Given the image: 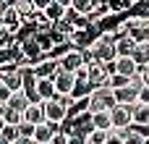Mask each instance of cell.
Here are the masks:
<instances>
[{
	"label": "cell",
	"instance_id": "obj_1",
	"mask_svg": "<svg viewBox=\"0 0 149 144\" xmlns=\"http://www.w3.org/2000/svg\"><path fill=\"white\" fill-rule=\"evenodd\" d=\"M84 50H89V55H92V60H97V63H113L115 58H118V52H115V37L113 34H97L92 42H89V47H84Z\"/></svg>",
	"mask_w": 149,
	"mask_h": 144
},
{
	"label": "cell",
	"instance_id": "obj_2",
	"mask_svg": "<svg viewBox=\"0 0 149 144\" xmlns=\"http://www.w3.org/2000/svg\"><path fill=\"white\" fill-rule=\"evenodd\" d=\"M73 97H60L55 94L52 100H45L42 102V110H45V121H52V123H63L68 118V108H71Z\"/></svg>",
	"mask_w": 149,
	"mask_h": 144
},
{
	"label": "cell",
	"instance_id": "obj_3",
	"mask_svg": "<svg viewBox=\"0 0 149 144\" xmlns=\"http://www.w3.org/2000/svg\"><path fill=\"white\" fill-rule=\"evenodd\" d=\"M115 105V97H113V89L105 84V87H94L89 94H86V110L89 113H100V110H110Z\"/></svg>",
	"mask_w": 149,
	"mask_h": 144
},
{
	"label": "cell",
	"instance_id": "obj_4",
	"mask_svg": "<svg viewBox=\"0 0 149 144\" xmlns=\"http://www.w3.org/2000/svg\"><path fill=\"white\" fill-rule=\"evenodd\" d=\"M55 58H58V66H60L63 71H71V73H76L81 66H86V60H84V50L71 47V45H63V52L55 55Z\"/></svg>",
	"mask_w": 149,
	"mask_h": 144
},
{
	"label": "cell",
	"instance_id": "obj_5",
	"mask_svg": "<svg viewBox=\"0 0 149 144\" xmlns=\"http://www.w3.org/2000/svg\"><path fill=\"white\" fill-rule=\"evenodd\" d=\"M60 66H58V58L55 55H45L42 60H37L34 66H31V76L34 79H52V73L58 71Z\"/></svg>",
	"mask_w": 149,
	"mask_h": 144
},
{
	"label": "cell",
	"instance_id": "obj_6",
	"mask_svg": "<svg viewBox=\"0 0 149 144\" xmlns=\"http://www.w3.org/2000/svg\"><path fill=\"white\" fill-rule=\"evenodd\" d=\"M73 81H76V76H73L71 71H63V68H58V71L52 73V84H55V94H60V97H71V89H73Z\"/></svg>",
	"mask_w": 149,
	"mask_h": 144
},
{
	"label": "cell",
	"instance_id": "obj_7",
	"mask_svg": "<svg viewBox=\"0 0 149 144\" xmlns=\"http://www.w3.org/2000/svg\"><path fill=\"white\" fill-rule=\"evenodd\" d=\"M110 121H113V129H131L134 126V118H131V108L128 105H113L110 108Z\"/></svg>",
	"mask_w": 149,
	"mask_h": 144
},
{
	"label": "cell",
	"instance_id": "obj_8",
	"mask_svg": "<svg viewBox=\"0 0 149 144\" xmlns=\"http://www.w3.org/2000/svg\"><path fill=\"white\" fill-rule=\"evenodd\" d=\"M139 89H141V87H134V84L128 81L126 87L113 89V97H115V102H118V105H128V108H134V105L139 102Z\"/></svg>",
	"mask_w": 149,
	"mask_h": 144
},
{
	"label": "cell",
	"instance_id": "obj_9",
	"mask_svg": "<svg viewBox=\"0 0 149 144\" xmlns=\"http://www.w3.org/2000/svg\"><path fill=\"white\" fill-rule=\"evenodd\" d=\"M0 26H3V29H8V31L16 37V34H18V29L24 26V18L18 16V10H16L13 5H8V8L0 13Z\"/></svg>",
	"mask_w": 149,
	"mask_h": 144
},
{
	"label": "cell",
	"instance_id": "obj_10",
	"mask_svg": "<svg viewBox=\"0 0 149 144\" xmlns=\"http://www.w3.org/2000/svg\"><path fill=\"white\" fill-rule=\"evenodd\" d=\"M113 71L115 73H123V76H136L139 73V63L134 60V55H118L115 60H113Z\"/></svg>",
	"mask_w": 149,
	"mask_h": 144
},
{
	"label": "cell",
	"instance_id": "obj_11",
	"mask_svg": "<svg viewBox=\"0 0 149 144\" xmlns=\"http://www.w3.org/2000/svg\"><path fill=\"white\" fill-rule=\"evenodd\" d=\"M31 89H34V94H37V100H39V102H45V100H52V97H55V84H52V79H34Z\"/></svg>",
	"mask_w": 149,
	"mask_h": 144
},
{
	"label": "cell",
	"instance_id": "obj_12",
	"mask_svg": "<svg viewBox=\"0 0 149 144\" xmlns=\"http://www.w3.org/2000/svg\"><path fill=\"white\" fill-rule=\"evenodd\" d=\"M134 50H136V39L131 37V34H115V52L118 55H134Z\"/></svg>",
	"mask_w": 149,
	"mask_h": 144
},
{
	"label": "cell",
	"instance_id": "obj_13",
	"mask_svg": "<svg viewBox=\"0 0 149 144\" xmlns=\"http://www.w3.org/2000/svg\"><path fill=\"white\" fill-rule=\"evenodd\" d=\"M131 118H134V126L136 129H149V105L136 102L131 108Z\"/></svg>",
	"mask_w": 149,
	"mask_h": 144
},
{
	"label": "cell",
	"instance_id": "obj_14",
	"mask_svg": "<svg viewBox=\"0 0 149 144\" xmlns=\"http://www.w3.org/2000/svg\"><path fill=\"white\" fill-rule=\"evenodd\" d=\"M21 118L24 121H29V123H42L45 121V110H42V102H29L26 108H24V113H21Z\"/></svg>",
	"mask_w": 149,
	"mask_h": 144
},
{
	"label": "cell",
	"instance_id": "obj_15",
	"mask_svg": "<svg viewBox=\"0 0 149 144\" xmlns=\"http://www.w3.org/2000/svg\"><path fill=\"white\" fill-rule=\"evenodd\" d=\"M13 8H16V10H18V16L24 18V24H31V21L37 18V13H39V10L34 8V3H31V0H16V5H13Z\"/></svg>",
	"mask_w": 149,
	"mask_h": 144
},
{
	"label": "cell",
	"instance_id": "obj_16",
	"mask_svg": "<svg viewBox=\"0 0 149 144\" xmlns=\"http://www.w3.org/2000/svg\"><path fill=\"white\" fill-rule=\"evenodd\" d=\"M10 110H18V113H24V108L29 105V97H26V92L24 89H18V92H10V97H8V102H5Z\"/></svg>",
	"mask_w": 149,
	"mask_h": 144
},
{
	"label": "cell",
	"instance_id": "obj_17",
	"mask_svg": "<svg viewBox=\"0 0 149 144\" xmlns=\"http://www.w3.org/2000/svg\"><path fill=\"white\" fill-rule=\"evenodd\" d=\"M92 129H100V131H110V129H113V121H110V110H100V113H92Z\"/></svg>",
	"mask_w": 149,
	"mask_h": 144
},
{
	"label": "cell",
	"instance_id": "obj_18",
	"mask_svg": "<svg viewBox=\"0 0 149 144\" xmlns=\"http://www.w3.org/2000/svg\"><path fill=\"white\" fill-rule=\"evenodd\" d=\"M97 3H100V0H71V8H73L76 13H81V16H89Z\"/></svg>",
	"mask_w": 149,
	"mask_h": 144
},
{
	"label": "cell",
	"instance_id": "obj_19",
	"mask_svg": "<svg viewBox=\"0 0 149 144\" xmlns=\"http://www.w3.org/2000/svg\"><path fill=\"white\" fill-rule=\"evenodd\" d=\"M147 142V136L136 129V126H131V129H126V136H123V144H144Z\"/></svg>",
	"mask_w": 149,
	"mask_h": 144
},
{
	"label": "cell",
	"instance_id": "obj_20",
	"mask_svg": "<svg viewBox=\"0 0 149 144\" xmlns=\"http://www.w3.org/2000/svg\"><path fill=\"white\" fill-rule=\"evenodd\" d=\"M63 10H65V8H63V5H58V3L52 0V3H50V5H47V8L42 10V13H45V16L50 18V21H58V18H63Z\"/></svg>",
	"mask_w": 149,
	"mask_h": 144
},
{
	"label": "cell",
	"instance_id": "obj_21",
	"mask_svg": "<svg viewBox=\"0 0 149 144\" xmlns=\"http://www.w3.org/2000/svg\"><path fill=\"white\" fill-rule=\"evenodd\" d=\"M123 136H126V129H110L105 134V144H123Z\"/></svg>",
	"mask_w": 149,
	"mask_h": 144
},
{
	"label": "cell",
	"instance_id": "obj_22",
	"mask_svg": "<svg viewBox=\"0 0 149 144\" xmlns=\"http://www.w3.org/2000/svg\"><path fill=\"white\" fill-rule=\"evenodd\" d=\"M3 123L18 126V123H21V113H18V110H10V108L5 105V113H3Z\"/></svg>",
	"mask_w": 149,
	"mask_h": 144
},
{
	"label": "cell",
	"instance_id": "obj_23",
	"mask_svg": "<svg viewBox=\"0 0 149 144\" xmlns=\"http://www.w3.org/2000/svg\"><path fill=\"white\" fill-rule=\"evenodd\" d=\"M13 42H16V37H13L8 29H3V26H0V50H8Z\"/></svg>",
	"mask_w": 149,
	"mask_h": 144
},
{
	"label": "cell",
	"instance_id": "obj_24",
	"mask_svg": "<svg viewBox=\"0 0 149 144\" xmlns=\"http://www.w3.org/2000/svg\"><path fill=\"white\" fill-rule=\"evenodd\" d=\"M16 129H18V136H26V139H31V134H34V123H29V121H24V118H21V123H18Z\"/></svg>",
	"mask_w": 149,
	"mask_h": 144
},
{
	"label": "cell",
	"instance_id": "obj_25",
	"mask_svg": "<svg viewBox=\"0 0 149 144\" xmlns=\"http://www.w3.org/2000/svg\"><path fill=\"white\" fill-rule=\"evenodd\" d=\"M0 134H3L8 142H13V139L18 136V129H16V126H10V123H3V131H0Z\"/></svg>",
	"mask_w": 149,
	"mask_h": 144
},
{
	"label": "cell",
	"instance_id": "obj_26",
	"mask_svg": "<svg viewBox=\"0 0 149 144\" xmlns=\"http://www.w3.org/2000/svg\"><path fill=\"white\" fill-rule=\"evenodd\" d=\"M65 144H86V136H84V134L71 131V134H65Z\"/></svg>",
	"mask_w": 149,
	"mask_h": 144
},
{
	"label": "cell",
	"instance_id": "obj_27",
	"mask_svg": "<svg viewBox=\"0 0 149 144\" xmlns=\"http://www.w3.org/2000/svg\"><path fill=\"white\" fill-rule=\"evenodd\" d=\"M139 79H141V87H149V60L139 66Z\"/></svg>",
	"mask_w": 149,
	"mask_h": 144
},
{
	"label": "cell",
	"instance_id": "obj_28",
	"mask_svg": "<svg viewBox=\"0 0 149 144\" xmlns=\"http://www.w3.org/2000/svg\"><path fill=\"white\" fill-rule=\"evenodd\" d=\"M139 102L149 105V87H141V89H139Z\"/></svg>",
	"mask_w": 149,
	"mask_h": 144
},
{
	"label": "cell",
	"instance_id": "obj_29",
	"mask_svg": "<svg viewBox=\"0 0 149 144\" xmlns=\"http://www.w3.org/2000/svg\"><path fill=\"white\" fill-rule=\"evenodd\" d=\"M8 97H10V89L0 81V102H8Z\"/></svg>",
	"mask_w": 149,
	"mask_h": 144
},
{
	"label": "cell",
	"instance_id": "obj_30",
	"mask_svg": "<svg viewBox=\"0 0 149 144\" xmlns=\"http://www.w3.org/2000/svg\"><path fill=\"white\" fill-rule=\"evenodd\" d=\"M31 3H34V8H37V10H45V8H47L52 0H31Z\"/></svg>",
	"mask_w": 149,
	"mask_h": 144
},
{
	"label": "cell",
	"instance_id": "obj_31",
	"mask_svg": "<svg viewBox=\"0 0 149 144\" xmlns=\"http://www.w3.org/2000/svg\"><path fill=\"white\" fill-rule=\"evenodd\" d=\"M10 144H37V142H34V139H26V136H16Z\"/></svg>",
	"mask_w": 149,
	"mask_h": 144
},
{
	"label": "cell",
	"instance_id": "obj_32",
	"mask_svg": "<svg viewBox=\"0 0 149 144\" xmlns=\"http://www.w3.org/2000/svg\"><path fill=\"white\" fill-rule=\"evenodd\" d=\"M55 3H58V5H63V8H68V5H71V0H55Z\"/></svg>",
	"mask_w": 149,
	"mask_h": 144
},
{
	"label": "cell",
	"instance_id": "obj_33",
	"mask_svg": "<svg viewBox=\"0 0 149 144\" xmlns=\"http://www.w3.org/2000/svg\"><path fill=\"white\" fill-rule=\"evenodd\" d=\"M3 113H5V102H0V118H3Z\"/></svg>",
	"mask_w": 149,
	"mask_h": 144
},
{
	"label": "cell",
	"instance_id": "obj_34",
	"mask_svg": "<svg viewBox=\"0 0 149 144\" xmlns=\"http://www.w3.org/2000/svg\"><path fill=\"white\" fill-rule=\"evenodd\" d=\"M0 144H10V142H8V139H5V136H3V134H0Z\"/></svg>",
	"mask_w": 149,
	"mask_h": 144
},
{
	"label": "cell",
	"instance_id": "obj_35",
	"mask_svg": "<svg viewBox=\"0 0 149 144\" xmlns=\"http://www.w3.org/2000/svg\"><path fill=\"white\" fill-rule=\"evenodd\" d=\"M5 5H16V0H5Z\"/></svg>",
	"mask_w": 149,
	"mask_h": 144
},
{
	"label": "cell",
	"instance_id": "obj_36",
	"mask_svg": "<svg viewBox=\"0 0 149 144\" xmlns=\"http://www.w3.org/2000/svg\"><path fill=\"white\" fill-rule=\"evenodd\" d=\"M126 3H128V5H136V3H139V0H126Z\"/></svg>",
	"mask_w": 149,
	"mask_h": 144
},
{
	"label": "cell",
	"instance_id": "obj_37",
	"mask_svg": "<svg viewBox=\"0 0 149 144\" xmlns=\"http://www.w3.org/2000/svg\"><path fill=\"white\" fill-rule=\"evenodd\" d=\"M0 131H3V118H0Z\"/></svg>",
	"mask_w": 149,
	"mask_h": 144
},
{
	"label": "cell",
	"instance_id": "obj_38",
	"mask_svg": "<svg viewBox=\"0 0 149 144\" xmlns=\"http://www.w3.org/2000/svg\"><path fill=\"white\" fill-rule=\"evenodd\" d=\"M42 144H52V139H50V142H42Z\"/></svg>",
	"mask_w": 149,
	"mask_h": 144
}]
</instances>
